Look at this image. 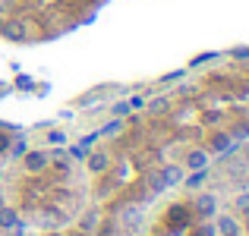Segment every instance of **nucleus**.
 Returning a JSON list of instances; mask_svg holds the SVG:
<instances>
[{
	"mask_svg": "<svg viewBox=\"0 0 249 236\" xmlns=\"http://www.w3.org/2000/svg\"><path fill=\"white\" fill-rule=\"evenodd\" d=\"M25 152H29V142H25V139H22V135H19V139H16V142H13V157H22Z\"/></svg>",
	"mask_w": 249,
	"mask_h": 236,
	"instance_id": "f8f14e48",
	"label": "nucleus"
},
{
	"mask_svg": "<svg viewBox=\"0 0 249 236\" xmlns=\"http://www.w3.org/2000/svg\"><path fill=\"white\" fill-rule=\"evenodd\" d=\"M214 233H221V236H237L240 233V224L231 218V214H221V220L214 224Z\"/></svg>",
	"mask_w": 249,
	"mask_h": 236,
	"instance_id": "7ed1b4c3",
	"label": "nucleus"
},
{
	"mask_svg": "<svg viewBox=\"0 0 249 236\" xmlns=\"http://www.w3.org/2000/svg\"><path fill=\"white\" fill-rule=\"evenodd\" d=\"M205 176H208V173H205V170H196V173H193V176H186V189H199V186H202V183H205Z\"/></svg>",
	"mask_w": 249,
	"mask_h": 236,
	"instance_id": "9b49d317",
	"label": "nucleus"
},
{
	"mask_svg": "<svg viewBox=\"0 0 249 236\" xmlns=\"http://www.w3.org/2000/svg\"><path fill=\"white\" fill-rule=\"evenodd\" d=\"M237 208H240V211H249V192L237 195Z\"/></svg>",
	"mask_w": 249,
	"mask_h": 236,
	"instance_id": "dca6fc26",
	"label": "nucleus"
},
{
	"mask_svg": "<svg viewBox=\"0 0 249 236\" xmlns=\"http://www.w3.org/2000/svg\"><path fill=\"white\" fill-rule=\"evenodd\" d=\"M212 148H214V152H231V148H233V139H231V135H227V133H221V135H214V139H212Z\"/></svg>",
	"mask_w": 249,
	"mask_h": 236,
	"instance_id": "1a4fd4ad",
	"label": "nucleus"
},
{
	"mask_svg": "<svg viewBox=\"0 0 249 236\" xmlns=\"http://www.w3.org/2000/svg\"><path fill=\"white\" fill-rule=\"evenodd\" d=\"M22 157H25V170H29V173H38V170H44V167H48V161H51L48 152H25Z\"/></svg>",
	"mask_w": 249,
	"mask_h": 236,
	"instance_id": "f257e3e1",
	"label": "nucleus"
},
{
	"mask_svg": "<svg viewBox=\"0 0 249 236\" xmlns=\"http://www.w3.org/2000/svg\"><path fill=\"white\" fill-rule=\"evenodd\" d=\"M139 218H142V208L139 205H129V208H123V211H120V220H123V224H129V227L139 224Z\"/></svg>",
	"mask_w": 249,
	"mask_h": 236,
	"instance_id": "39448f33",
	"label": "nucleus"
},
{
	"mask_svg": "<svg viewBox=\"0 0 249 236\" xmlns=\"http://www.w3.org/2000/svg\"><path fill=\"white\" fill-rule=\"evenodd\" d=\"M237 236H240V233H237Z\"/></svg>",
	"mask_w": 249,
	"mask_h": 236,
	"instance_id": "aec40b11",
	"label": "nucleus"
},
{
	"mask_svg": "<svg viewBox=\"0 0 249 236\" xmlns=\"http://www.w3.org/2000/svg\"><path fill=\"white\" fill-rule=\"evenodd\" d=\"M205 164H208V154L205 152H189V157H186V167L189 170H205Z\"/></svg>",
	"mask_w": 249,
	"mask_h": 236,
	"instance_id": "423d86ee",
	"label": "nucleus"
},
{
	"mask_svg": "<svg viewBox=\"0 0 249 236\" xmlns=\"http://www.w3.org/2000/svg\"><path fill=\"white\" fill-rule=\"evenodd\" d=\"M107 154H104V152H95V154H91L89 157V170H91V173H104V170H107Z\"/></svg>",
	"mask_w": 249,
	"mask_h": 236,
	"instance_id": "20e7f679",
	"label": "nucleus"
},
{
	"mask_svg": "<svg viewBox=\"0 0 249 236\" xmlns=\"http://www.w3.org/2000/svg\"><path fill=\"white\" fill-rule=\"evenodd\" d=\"M82 230L85 233H91V230H95V227H98V211H85V218H82Z\"/></svg>",
	"mask_w": 249,
	"mask_h": 236,
	"instance_id": "9d476101",
	"label": "nucleus"
},
{
	"mask_svg": "<svg viewBox=\"0 0 249 236\" xmlns=\"http://www.w3.org/2000/svg\"><path fill=\"white\" fill-rule=\"evenodd\" d=\"M167 110V98H158V101H152V114H164Z\"/></svg>",
	"mask_w": 249,
	"mask_h": 236,
	"instance_id": "2eb2a0df",
	"label": "nucleus"
},
{
	"mask_svg": "<svg viewBox=\"0 0 249 236\" xmlns=\"http://www.w3.org/2000/svg\"><path fill=\"white\" fill-rule=\"evenodd\" d=\"M16 224H19L16 211H13V208H0V227H3V230H13Z\"/></svg>",
	"mask_w": 249,
	"mask_h": 236,
	"instance_id": "6e6552de",
	"label": "nucleus"
},
{
	"mask_svg": "<svg viewBox=\"0 0 249 236\" xmlns=\"http://www.w3.org/2000/svg\"><path fill=\"white\" fill-rule=\"evenodd\" d=\"M13 142H10V135H0V152H3V148H10Z\"/></svg>",
	"mask_w": 249,
	"mask_h": 236,
	"instance_id": "a211bd4d",
	"label": "nucleus"
},
{
	"mask_svg": "<svg viewBox=\"0 0 249 236\" xmlns=\"http://www.w3.org/2000/svg\"><path fill=\"white\" fill-rule=\"evenodd\" d=\"M193 236H214V227H212V224H199V227L193 230Z\"/></svg>",
	"mask_w": 249,
	"mask_h": 236,
	"instance_id": "4468645a",
	"label": "nucleus"
},
{
	"mask_svg": "<svg viewBox=\"0 0 249 236\" xmlns=\"http://www.w3.org/2000/svg\"><path fill=\"white\" fill-rule=\"evenodd\" d=\"M246 230H249V211H246Z\"/></svg>",
	"mask_w": 249,
	"mask_h": 236,
	"instance_id": "6ab92c4d",
	"label": "nucleus"
},
{
	"mask_svg": "<svg viewBox=\"0 0 249 236\" xmlns=\"http://www.w3.org/2000/svg\"><path fill=\"white\" fill-rule=\"evenodd\" d=\"M233 57H240V60H249V48H237V51H233Z\"/></svg>",
	"mask_w": 249,
	"mask_h": 236,
	"instance_id": "f3484780",
	"label": "nucleus"
},
{
	"mask_svg": "<svg viewBox=\"0 0 249 236\" xmlns=\"http://www.w3.org/2000/svg\"><path fill=\"white\" fill-rule=\"evenodd\" d=\"M193 208H196V214H199V218H212L218 205H214V195H196V205Z\"/></svg>",
	"mask_w": 249,
	"mask_h": 236,
	"instance_id": "f03ea898",
	"label": "nucleus"
},
{
	"mask_svg": "<svg viewBox=\"0 0 249 236\" xmlns=\"http://www.w3.org/2000/svg\"><path fill=\"white\" fill-rule=\"evenodd\" d=\"M148 183H152V189H155V192H164V180H161V173H152V176H148Z\"/></svg>",
	"mask_w": 249,
	"mask_h": 236,
	"instance_id": "ddd939ff",
	"label": "nucleus"
},
{
	"mask_svg": "<svg viewBox=\"0 0 249 236\" xmlns=\"http://www.w3.org/2000/svg\"><path fill=\"white\" fill-rule=\"evenodd\" d=\"M161 180H164V186H177V183L183 180V170L180 167H164L161 170Z\"/></svg>",
	"mask_w": 249,
	"mask_h": 236,
	"instance_id": "0eeeda50",
	"label": "nucleus"
}]
</instances>
